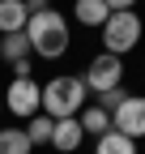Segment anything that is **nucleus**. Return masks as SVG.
I'll list each match as a JSON object with an SVG mask.
<instances>
[{
  "label": "nucleus",
  "instance_id": "nucleus-1",
  "mask_svg": "<svg viewBox=\"0 0 145 154\" xmlns=\"http://www.w3.org/2000/svg\"><path fill=\"white\" fill-rule=\"evenodd\" d=\"M26 34H30V51L43 56V60H60L68 51V22L64 13L47 9V13H34L26 22Z\"/></svg>",
  "mask_w": 145,
  "mask_h": 154
},
{
  "label": "nucleus",
  "instance_id": "nucleus-2",
  "mask_svg": "<svg viewBox=\"0 0 145 154\" xmlns=\"http://www.w3.org/2000/svg\"><path fill=\"white\" fill-rule=\"evenodd\" d=\"M85 77H51L43 86V111L51 120H68L85 107Z\"/></svg>",
  "mask_w": 145,
  "mask_h": 154
},
{
  "label": "nucleus",
  "instance_id": "nucleus-3",
  "mask_svg": "<svg viewBox=\"0 0 145 154\" xmlns=\"http://www.w3.org/2000/svg\"><path fill=\"white\" fill-rule=\"evenodd\" d=\"M137 43H141V17H137L132 9L107 17V26H102V51L124 56V51H132Z\"/></svg>",
  "mask_w": 145,
  "mask_h": 154
},
{
  "label": "nucleus",
  "instance_id": "nucleus-4",
  "mask_svg": "<svg viewBox=\"0 0 145 154\" xmlns=\"http://www.w3.org/2000/svg\"><path fill=\"white\" fill-rule=\"evenodd\" d=\"M4 107L13 116H22V120H30L34 111H43V86L34 77H13L4 90Z\"/></svg>",
  "mask_w": 145,
  "mask_h": 154
},
{
  "label": "nucleus",
  "instance_id": "nucleus-5",
  "mask_svg": "<svg viewBox=\"0 0 145 154\" xmlns=\"http://www.w3.org/2000/svg\"><path fill=\"white\" fill-rule=\"evenodd\" d=\"M120 82H124V60L111 56V51H98L94 60H90V69H85V86L94 94H102V90H111Z\"/></svg>",
  "mask_w": 145,
  "mask_h": 154
},
{
  "label": "nucleus",
  "instance_id": "nucleus-6",
  "mask_svg": "<svg viewBox=\"0 0 145 154\" xmlns=\"http://www.w3.org/2000/svg\"><path fill=\"white\" fill-rule=\"evenodd\" d=\"M111 128H120L124 137H145V99H137V94H128L115 111H111Z\"/></svg>",
  "mask_w": 145,
  "mask_h": 154
},
{
  "label": "nucleus",
  "instance_id": "nucleus-7",
  "mask_svg": "<svg viewBox=\"0 0 145 154\" xmlns=\"http://www.w3.org/2000/svg\"><path fill=\"white\" fill-rule=\"evenodd\" d=\"M81 137H85L81 120H77V116H68V120H56V133H51V146H56L60 154H77Z\"/></svg>",
  "mask_w": 145,
  "mask_h": 154
},
{
  "label": "nucleus",
  "instance_id": "nucleus-8",
  "mask_svg": "<svg viewBox=\"0 0 145 154\" xmlns=\"http://www.w3.org/2000/svg\"><path fill=\"white\" fill-rule=\"evenodd\" d=\"M30 13H26V0H0V34H17L26 30Z\"/></svg>",
  "mask_w": 145,
  "mask_h": 154
},
{
  "label": "nucleus",
  "instance_id": "nucleus-9",
  "mask_svg": "<svg viewBox=\"0 0 145 154\" xmlns=\"http://www.w3.org/2000/svg\"><path fill=\"white\" fill-rule=\"evenodd\" d=\"M72 17H77L81 26H107V17H111V9H107V0H77V9H72Z\"/></svg>",
  "mask_w": 145,
  "mask_h": 154
},
{
  "label": "nucleus",
  "instance_id": "nucleus-10",
  "mask_svg": "<svg viewBox=\"0 0 145 154\" xmlns=\"http://www.w3.org/2000/svg\"><path fill=\"white\" fill-rule=\"evenodd\" d=\"M0 56H4L9 64L34 56V51H30V34H26V30H17V34H0Z\"/></svg>",
  "mask_w": 145,
  "mask_h": 154
},
{
  "label": "nucleus",
  "instance_id": "nucleus-11",
  "mask_svg": "<svg viewBox=\"0 0 145 154\" xmlns=\"http://www.w3.org/2000/svg\"><path fill=\"white\" fill-rule=\"evenodd\" d=\"M77 120H81V128H85V133H94V137L111 133V111H102L98 103H94V107H81V111H77Z\"/></svg>",
  "mask_w": 145,
  "mask_h": 154
},
{
  "label": "nucleus",
  "instance_id": "nucleus-12",
  "mask_svg": "<svg viewBox=\"0 0 145 154\" xmlns=\"http://www.w3.org/2000/svg\"><path fill=\"white\" fill-rule=\"evenodd\" d=\"M94 154H137V141H132V137H124L120 128H111V133H102V137H98Z\"/></svg>",
  "mask_w": 145,
  "mask_h": 154
},
{
  "label": "nucleus",
  "instance_id": "nucleus-13",
  "mask_svg": "<svg viewBox=\"0 0 145 154\" xmlns=\"http://www.w3.org/2000/svg\"><path fill=\"white\" fill-rule=\"evenodd\" d=\"M51 133H56V120H51L47 111H34V116H30V124H26L30 146H47V141H51Z\"/></svg>",
  "mask_w": 145,
  "mask_h": 154
},
{
  "label": "nucleus",
  "instance_id": "nucleus-14",
  "mask_svg": "<svg viewBox=\"0 0 145 154\" xmlns=\"http://www.w3.org/2000/svg\"><path fill=\"white\" fill-rule=\"evenodd\" d=\"M0 154H30L26 128H0Z\"/></svg>",
  "mask_w": 145,
  "mask_h": 154
},
{
  "label": "nucleus",
  "instance_id": "nucleus-15",
  "mask_svg": "<svg viewBox=\"0 0 145 154\" xmlns=\"http://www.w3.org/2000/svg\"><path fill=\"white\" fill-rule=\"evenodd\" d=\"M124 99H128V90H124V86H111V90H102V94H98V107H102V111H115Z\"/></svg>",
  "mask_w": 145,
  "mask_h": 154
},
{
  "label": "nucleus",
  "instance_id": "nucleus-16",
  "mask_svg": "<svg viewBox=\"0 0 145 154\" xmlns=\"http://www.w3.org/2000/svg\"><path fill=\"white\" fill-rule=\"evenodd\" d=\"M137 5V0H107V9H111V13H124V9H132Z\"/></svg>",
  "mask_w": 145,
  "mask_h": 154
},
{
  "label": "nucleus",
  "instance_id": "nucleus-17",
  "mask_svg": "<svg viewBox=\"0 0 145 154\" xmlns=\"http://www.w3.org/2000/svg\"><path fill=\"white\" fill-rule=\"evenodd\" d=\"M26 13L34 17V13H47V0H26Z\"/></svg>",
  "mask_w": 145,
  "mask_h": 154
},
{
  "label": "nucleus",
  "instance_id": "nucleus-18",
  "mask_svg": "<svg viewBox=\"0 0 145 154\" xmlns=\"http://www.w3.org/2000/svg\"><path fill=\"white\" fill-rule=\"evenodd\" d=\"M0 107H4V103H0Z\"/></svg>",
  "mask_w": 145,
  "mask_h": 154
}]
</instances>
